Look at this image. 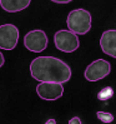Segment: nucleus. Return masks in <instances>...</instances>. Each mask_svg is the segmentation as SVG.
Here are the masks:
<instances>
[{"label":"nucleus","instance_id":"obj_1","mask_svg":"<svg viewBox=\"0 0 116 124\" xmlns=\"http://www.w3.org/2000/svg\"><path fill=\"white\" fill-rule=\"evenodd\" d=\"M30 74L39 82L66 83L71 78L70 67L59 58L38 56L30 63Z\"/></svg>","mask_w":116,"mask_h":124},{"label":"nucleus","instance_id":"obj_2","mask_svg":"<svg viewBox=\"0 0 116 124\" xmlns=\"http://www.w3.org/2000/svg\"><path fill=\"white\" fill-rule=\"evenodd\" d=\"M66 25L69 30L77 35H85L91 29V14L86 9L71 10L66 19Z\"/></svg>","mask_w":116,"mask_h":124},{"label":"nucleus","instance_id":"obj_3","mask_svg":"<svg viewBox=\"0 0 116 124\" xmlns=\"http://www.w3.org/2000/svg\"><path fill=\"white\" fill-rule=\"evenodd\" d=\"M54 43H55V46L64 53H72L80 46L77 34L72 33L71 30L56 31L54 35Z\"/></svg>","mask_w":116,"mask_h":124},{"label":"nucleus","instance_id":"obj_4","mask_svg":"<svg viewBox=\"0 0 116 124\" xmlns=\"http://www.w3.org/2000/svg\"><path fill=\"white\" fill-rule=\"evenodd\" d=\"M48 36L44 30L36 29L25 34L24 36V46L33 53H41L48 46Z\"/></svg>","mask_w":116,"mask_h":124},{"label":"nucleus","instance_id":"obj_5","mask_svg":"<svg viewBox=\"0 0 116 124\" xmlns=\"http://www.w3.org/2000/svg\"><path fill=\"white\" fill-rule=\"evenodd\" d=\"M111 71V65L105 59H97L92 62L91 64L88 65V68L85 69L84 77L89 82H97L106 78Z\"/></svg>","mask_w":116,"mask_h":124},{"label":"nucleus","instance_id":"obj_6","mask_svg":"<svg viewBox=\"0 0 116 124\" xmlns=\"http://www.w3.org/2000/svg\"><path fill=\"white\" fill-rule=\"evenodd\" d=\"M19 41V29L14 24L0 25V49L13 50Z\"/></svg>","mask_w":116,"mask_h":124},{"label":"nucleus","instance_id":"obj_7","mask_svg":"<svg viewBox=\"0 0 116 124\" xmlns=\"http://www.w3.org/2000/svg\"><path fill=\"white\" fill-rule=\"evenodd\" d=\"M36 93L44 100H57L62 97L64 86L61 83L40 82V84L36 86Z\"/></svg>","mask_w":116,"mask_h":124},{"label":"nucleus","instance_id":"obj_8","mask_svg":"<svg viewBox=\"0 0 116 124\" xmlns=\"http://www.w3.org/2000/svg\"><path fill=\"white\" fill-rule=\"evenodd\" d=\"M100 46L102 53L109 56L116 58V30L110 29L102 33L100 38Z\"/></svg>","mask_w":116,"mask_h":124},{"label":"nucleus","instance_id":"obj_9","mask_svg":"<svg viewBox=\"0 0 116 124\" xmlns=\"http://www.w3.org/2000/svg\"><path fill=\"white\" fill-rule=\"evenodd\" d=\"M30 3L31 0H0V6L8 13H18L26 9Z\"/></svg>","mask_w":116,"mask_h":124},{"label":"nucleus","instance_id":"obj_10","mask_svg":"<svg viewBox=\"0 0 116 124\" xmlns=\"http://www.w3.org/2000/svg\"><path fill=\"white\" fill-rule=\"evenodd\" d=\"M112 95H114V90L111 86H105V88H102L97 93V99L99 100H107Z\"/></svg>","mask_w":116,"mask_h":124},{"label":"nucleus","instance_id":"obj_11","mask_svg":"<svg viewBox=\"0 0 116 124\" xmlns=\"http://www.w3.org/2000/svg\"><path fill=\"white\" fill-rule=\"evenodd\" d=\"M96 116H97L99 120H101L102 123H106V124L111 123L114 120V115L111 113H107V112H97Z\"/></svg>","mask_w":116,"mask_h":124},{"label":"nucleus","instance_id":"obj_12","mask_svg":"<svg viewBox=\"0 0 116 124\" xmlns=\"http://www.w3.org/2000/svg\"><path fill=\"white\" fill-rule=\"evenodd\" d=\"M69 124H82V123H81V119L79 116H74V118H71L69 120Z\"/></svg>","mask_w":116,"mask_h":124},{"label":"nucleus","instance_id":"obj_13","mask_svg":"<svg viewBox=\"0 0 116 124\" xmlns=\"http://www.w3.org/2000/svg\"><path fill=\"white\" fill-rule=\"evenodd\" d=\"M53 3H56V4H69L71 3L72 0H51Z\"/></svg>","mask_w":116,"mask_h":124},{"label":"nucleus","instance_id":"obj_14","mask_svg":"<svg viewBox=\"0 0 116 124\" xmlns=\"http://www.w3.org/2000/svg\"><path fill=\"white\" fill-rule=\"evenodd\" d=\"M4 63H5V59H4V55H3V53L0 52V68L4 65Z\"/></svg>","mask_w":116,"mask_h":124},{"label":"nucleus","instance_id":"obj_15","mask_svg":"<svg viewBox=\"0 0 116 124\" xmlns=\"http://www.w3.org/2000/svg\"><path fill=\"white\" fill-rule=\"evenodd\" d=\"M45 124H56V120L55 119H49Z\"/></svg>","mask_w":116,"mask_h":124}]
</instances>
